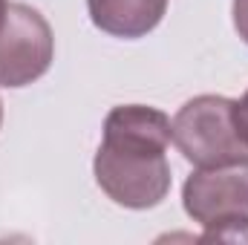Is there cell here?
<instances>
[{"mask_svg":"<svg viewBox=\"0 0 248 245\" xmlns=\"http://www.w3.org/2000/svg\"><path fill=\"white\" fill-rule=\"evenodd\" d=\"M170 141L196 168H214L248 156V144L234 127V101L196 95L170 122Z\"/></svg>","mask_w":248,"mask_h":245,"instance_id":"cell-1","label":"cell"},{"mask_svg":"<svg viewBox=\"0 0 248 245\" xmlns=\"http://www.w3.org/2000/svg\"><path fill=\"white\" fill-rule=\"evenodd\" d=\"M93 170L98 187L116 205L133 211L156 208L170 190V165L159 150L101 141Z\"/></svg>","mask_w":248,"mask_h":245,"instance_id":"cell-2","label":"cell"},{"mask_svg":"<svg viewBox=\"0 0 248 245\" xmlns=\"http://www.w3.org/2000/svg\"><path fill=\"white\" fill-rule=\"evenodd\" d=\"M52 55L55 38L46 17L26 3H9L0 26V87L17 90L38 81Z\"/></svg>","mask_w":248,"mask_h":245,"instance_id":"cell-3","label":"cell"},{"mask_svg":"<svg viewBox=\"0 0 248 245\" xmlns=\"http://www.w3.org/2000/svg\"><path fill=\"white\" fill-rule=\"evenodd\" d=\"M182 202L187 216L199 225L248 219V156L190 173L182 187Z\"/></svg>","mask_w":248,"mask_h":245,"instance_id":"cell-4","label":"cell"},{"mask_svg":"<svg viewBox=\"0 0 248 245\" xmlns=\"http://www.w3.org/2000/svg\"><path fill=\"white\" fill-rule=\"evenodd\" d=\"M104 141L116 144H136L150 150H168L170 144V119L144 104H124L113 107L104 122Z\"/></svg>","mask_w":248,"mask_h":245,"instance_id":"cell-5","label":"cell"},{"mask_svg":"<svg viewBox=\"0 0 248 245\" xmlns=\"http://www.w3.org/2000/svg\"><path fill=\"white\" fill-rule=\"evenodd\" d=\"M87 9L101 32L116 38H144L162 23L168 0H87Z\"/></svg>","mask_w":248,"mask_h":245,"instance_id":"cell-6","label":"cell"},{"mask_svg":"<svg viewBox=\"0 0 248 245\" xmlns=\"http://www.w3.org/2000/svg\"><path fill=\"white\" fill-rule=\"evenodd\" d=\"M202 240H222V243H248V219H225L205 225Z\"/></svg>","mask_w":248,"mask_h":245,"instance_id":"cell-7","label":"cell"},{"mask_svg":"<svg viewBox=\"0 0 248 245\" xmlns=\"http://www.w3.org/2000/svg\"><path fill=\"white\" fill-rule=\"evenodd\" d=\"M234 127H237L240 138L248 144V90L240 101H234Z\"/></svg>","mask_w":248,"mask_h":245,"instance_id":"cell-8","label":"cell"},{"mask_svg":"<svg viewBox=\"0 0 248 245\" xmlns=\"http://www.w3.org/2000/svg\"><path fill=\"white\" fill-rule=\"evenodd\" d=\"M234 26L248 44V0H234Z\"/></svg>","mask_w":248,"mask_h":245,"instance_id":"cell-9","label":"cell"},{"mask_svg":"<svg viewBox=\"0 0 248 245\" xmlns=\"http://www.w3.org/2000/svg\"><path fill=\"white\" fill-rule=\"evenodd\" d=\"M6 9H9V3H6V0H0V26H3V17H6Z\"/></svg>","mask_w":248,"mask_h":245,"instance_id":"cell-10","label":"cell"},{"mask_svg":"<svg viewBox=\"0 0 248 245\" xmlns=\"http://www.w3.org/2000/svg\"><path fill=\"white\" fill-rule=\"evenodd\" d=\"M0 124H3V104H0Z\"/></svg>","mask_w":248,"mask_h":245,"instance_id":"cell-11","label":"cell"}]
</instances>
